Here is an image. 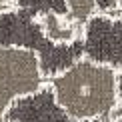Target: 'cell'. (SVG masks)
Returning a JSON list of instances; mask_svg holds the SVG:
<instances>
[{"label":"cell","instance_id":"6da1fadb","mask_svg":"<svg viewBox=\"0 0 122 122\" xmlns=\"http://www.w3.org/2000/svg\"><path fill=\"white\" fill-rule=\"evenodd\" d=\"M120 66L88 54L48 76L52 102L76 122L108 120L120 102Z\"/></svg>","mask_w":122,"mask_h":122},{"label":"cell","instance_id":"5b68a950","mask_svg":"<svg viewBox=\"0 0 122 122\" xmlns=\"http://www.w3.org/2000/svg\"><path fill=\"white\" fill-rule=\"evenodd\" d=\"M20 10V0H0V18Z\"/></svg>","mask_w":122,"mask_h":122},{"label":"cell","instance_id":"7a4b0ae2","mask_svg":"<svg viewBox=\"0 0 122 122\" xmlns=\"http://www.w3.org/2000/svg\"><path fill=\"white\" fill-rule=\"evenodd\" d=\"M48 72L38 50L26 44H0V122L18 100L48 88Z\"/></svg>","mask_w":122,"mask_h":122},{"label":"cell","instance_id":"277c9868","mask_svg":"<svg viewBox=\"0 0 122 122\" xmlns=\"http://www.w3.org/2000/svg\"><path fill=\"white\" fill-rule=\"evenodd\" d=\"M64 8L66 14L72 16L76 22L88 26L94 18H100V6L98 0H64Z\"/></svg>","mask_w":122,"mask_h":122},{"label":"cell","instance_id":"3957f363","mask_svg":"<svg viewBox=\"0 0 122 122\" xmlns=\"http://www.w3.org/2000/svg\"><path fill=\"white\" fill-rule=\"evenodd\" d=\"M38 32L54 46H72V44L86 40V28L84 24L76 22L72 16L58 10H40L32 18Z\"/></svg>","mask_w":122,"mask_h":122},{"label":"cell","instance_id":"8992f818","mask_svg":"<svg viewBox=\"0 0 122 122\" xmlns=\"http://www.w3.org/2000/svg\"><path fill=\"white\" fill-rule=\"evenodd\" d=\"M6 122H18V120H14V118H8V120H6Z\"/></svg>","mask_w":122,"mask_h":122}]
</instances>
